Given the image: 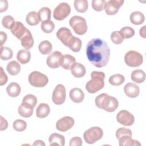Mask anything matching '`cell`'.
<instances>
[{"instance_id":"obj_10","label":"cell","mask_w":146,"mask_h":146,"mask_svg":"<svg viewBox=\"0 0 146 146\" xmlns=\"http://www.w3.org/2000/svg\"><path fill=\"white\" fill-rule=\"evenodd\" d=\"M66 100V88L62 84H58L54 88L52 100L54 104L60 105L63 104Z\"/></svg>"},{"instance_id":"obj_32","label":"cell","mask_w":146,"mask_h":146,"mask_svg":"<svg viewBox=\"0 0 146 146\" xmlns=\"http://www.w3.org/2000/svg\"><path fill=\"white\" fill-rule=\"evenodd\" d=\"M125 81L124 76L119 74L112 75L109 79V83L114 86H118L122 84Z\"/></svg>"},{"instance_id":"obj_33","label":"cell","mask_w":146,"mask_h":146,"mask_svg":"<svg viewBox=\"0 0 146 146\" xmlns=\"http://www.w3.org/2000/svg\"><path fill=\"white\" fill-rule=\"evenodd\" d=\"M38 13L40 21L42 22L51 20V10L48 7H43L41 8Z\"/></svg>"},{"instance_id":"obj_41","label":"cell","mask_w":146,"mask_h":146,"mask_svg":"<svg viewBox=\"0 0 146 146\" xmlns=\"http://www.w3.org/2000/svg\"><path fill=\"white\" fill-rule=\"evenodd\" d=\"M106 3V1L104 0H92V7L94 10L100 11L104 9Z\"/></svg>"},{"instance_id":"obj_31","label":"cell","mask_w":146,"mask_h":146,"mask_svg":"<svg viewBox=\"0 0 146 146\" xmlns=\"http://www.w3.org/2000/svg\"><path fill=\"white\" fill-rule=\"evenodd\" d=\"M38 49L42 54L46 55L50 54L52 51V46L50 42L48 40H43L39 43Z\"/></svg>"},{"instance_id":"obj_24","label":"cell","mask_w":146,"mask_h":146,"mask_svg":"<svg viewBox=\"0 0 146 146\" xmlns=\"http://www.w3.org/2000/svg\"><path fill=\"white\" fill-rule=\"evenodd\" d=\"M31 58V53L29 50L22 49L20 50L17 54V59L21 64H26Z\"/></svg>"},{"instance_id":"obj_17","label":"cell","mask_w":146,"mask_h":146,"mask_svg":"<svg viewBox=\"0 0 146 146\" xmlns=\"http://www.w3.org/2000/svg\"><path fill=\"white\" fill-rule=\"evenodd\" d=\"M124 91L127 96L134 98L139 95L140 88L137 85L134 83H128L124 87Z\"/></svg>"},{"instance_id":"obj_19","label":"cell","mask_w":146,"mask_h":146,"mask_svg":"<svg viewBox=\"0 0 146 146\" xmlns=\"http://www.w3.org/2000/svg\"><path fill=\"white\" fill-rule=\"evenodd\" d=\"M21 43L22 46L26 50H29L34 45V39L30 31L27 29L26 34L21 39Z\"/></svg>"},{"instance_id":"obj_25","label":"cell","mask_w":146,"mask_h":146,"mask_svg":"<svg viewBox=\"0 0 146 146\" xmlns=\"http://www.w3.org/2000/svg\"><path fill=\"white\" fill-rule=\"evenodd\" d=\"M6 92L10 96L13 98L17 97L21 92V87L18 83L12 82L7 86L6 88Z\"/></svg>"},{"instance_id":"obj_26","label":"cell","mask_w":146,"mask_h":146,"mask_svg":"<svg viewBox=\"0 0 146 146\" xmlns=\"http://www.w3.org/2000/svg\"><path fill=\"white\" fill-rule=\"evenodd\" d=\"M33 107L25 103H22L18 108L19 114L24 117H29L33 113Z\"/></svg>"},{"instance_id":"obj_23","label":"cell","mask_w":146,"mask_h":146,"mask_svg":"<svg viewBox=\"0 0 146 146\" xmlns=\"http://www.w3.org/2000/svg\"><path fill=\"white\" fill-rule=\"evenodd\" d=\"M50 109L46 103H40L36 110V115L39 118H44L50 113Z\"/></svg>"},{"instance_id":"obj_30","label":"cell","mask_w":146,"mask_h":146,"mask_svg":"<svg viewBox=\"0 0 146 146\" xmlns=\"http://www.w3.org/2000/svg\"><path fill=\"white\" fill-rule=\"evenodd\" d=\"M26 21L30 26H35L40 22L38 13L32 11L29 12L26 17Z\"/></svg>"},{"instance_id":"obj_16","label":"cell","mask_w":146,"mask_h":146,"mask_svg":"<svg viewBox=\"0 0 146 146\" xmlns=\"http://www.w3.org/2000/svg\"><path fill=\"white\" fill-rule=\"evenodd\" d=\"M27 29L23 25V24L18 21H16L14 26L11 29V33L18 39H21V38L26 34Z\"/></svg>"},{"instance_id":"obj_29","label":"cell","mask_w":146,"mask_h":146,"mask_svg":"<svg viewBox=\"0 0 146 146\" xmlns=\"http://www.w3.org/2000/svg\"><path fill=\"white\" fill-rule=\"evenodd\" d=\"M7 71L11 75H16L21 71L20 64L15 60H12L8 63L6 67Z\"/></svg>"},{"instance_id":"obj_49","label":"cell","mask_w":146,"mask_h":146,"mask_svg":"<svg viewBox=\"0 0 146 146\" xmlns=\"http://www.w3.org/2000/svg\"><path fill=\"white\" fill-rule=\"evenodd\" d=\"M145 27H146V26H144L143 27H141L140 29V31H139L140 35L141 37H143V38H146V35H145Z\"/></svg>"},{"instance_id":"obj_20","label":"cell","mask_w":146,"mask_h":146,"mask_svg":"<svg viewBox=\"0 0 146 146\" xmlns=\"http://www.w3.org/2000/svg\"><path fill=\"white\" fill-rule=\"evenodd\" d=\"M48 141L50 145H60V146H64L65 144V138L64 137L59 133H52L49 138Z\"/></svg>"},{"instance_id":"obj_38","label":"cell","mask_w":146,"mask_h":146,"mask_svg":"<svg viewBox=\"0 0 146 146\" xmlns=\"http://www.w3.org/2000/svg\"><path fill=\"white\" fill-rule=\"evenodd\" d=\"M41 29L45 33H50L52 32L55 28V24L51 20L43 22L41 23Z\"/></svg>"},{"instance_id":"obj_22","label":"cell","mask_w":146,"mask_h":146,"mask_svg":"<svg viewBox=\"0 0 146 146\" xmlns=\"http://www.w3.org/2000/svg\"><path fill=\"white\" fill-rule=\"evenodd\" d=\"M76 63L74 56L70 54H65L63 56L61 66L66 70H71L73 65Z\"/></svg>"},{"instance_id":"obj_35","label":"cell","mask_w":146,"mask_h":146,"mask_svg":"<svg viewBox=\"0 0 146 146\" xmlns=\"http://www.w3.org/2000/svg\"><path fill=\"white\" fill-rule=\"evenodd\" d=\"M13 52L12 50L8 47H1L0 58L2 60H7L13 57Z\"/></svg>"},{"instance_id":"obj_48","label":"cell","mask_w":146,"mask_h":146,"mask_svg":"<svg viewBox=\"0 0 146 146\" xmlns=\"http://www.w3.org/2000/svg\"><path fill=\"white\" fill-rule=\"evenodd\" d=\"M7 34L3 31L0 32V39H1V47H3V44L7 40Z\"/></svg>"},{"instance_id":"obj_21","label":"cell","mask_w":146,"mask_h":146,"mask_svg":"<svg viewBox=\"0 0 146 146\" xmlns=\"http://www.w3.org/2000/svg\"><path fill=\"white\" fill-rule=\"evenodd\" d=\"M71 73L75 78H82L86 72L85 67L80 63H75L71 68Z\"/></svg>"},{"instance_id":"obj_45","label":"cell","mask_w":146,"mask_h":146,"mask_svg":"<svg viewBox=\"0 0 146 146\" xmlns=\"http://www.w3.org/2000/svg\"><path fill=\"white\" fill-rule=\"evenodd\" d=\"M0 86H3L7 82V76L6 73L4 72L3 69L2 67H0Z\"/></svg>"},{"instance_id":"obj_43","label":"cell","mask_w":146,"mask_h":146,"mask_svg":"<svg viewBox=\"0 0 146 146\" xmlns=\"http://www.w3.org/2000/svg\"><path fill=\"white\" fill-rule=\"evenodd\" d=\"M82 41L79 38L75 37L74 41L72 42V44L70 46V48L74 52H77L80 50L82 47Z\"/></svg>"},{"instance_id":"obj_40","label":"cell","mask_w":146,"mask_h":146,"mask_svg":"<svg viewBox=\"0 0 146 146\" xmlns=\"http://www.w3.org/2000/svg\"><path fill=\"white\" fill-rule=\"evenodd\" d=\"M14 129L18 132H22L26 128L27 124L25 121L21 119L15 120L13 124Z\"/></svg>"},{"instance_id":"obj_4","label":"cell","mask_w":146,"mask_h":146,"mask_svg":"<svg viewBox=\"0 0 146 146\" xmlns=\"http://www.w3.org/2000/svg\"><path fill=\"white\" fill-rule=\"evenodd\" d=\"M69 23L74 32L79 35L84 34L87 30V25L86 19L80 16L75 15L72 17Z\"/></svg>"},{"instance_id":"obj_5","label":"cell","mask_w":146,"mask_h":146,"mask_svg":"<svg viewBox=\"0 0 146 146\" xmlns=\"http://www.w3.org/2000/svg\"><path fill=\"white\" fill-rule=\"evenodd\" d=\"M103 135V131L99 127H93L86 130L83 134V137L85 141L92 144L101 139Z\"/></svg>"},{"instance_id":"obj_13","label":"cell","mask_w":146,"mask_h":146,"mask_svg":"<svg viewBox=\"0 0 146 146\" xmlns=\"http://www.w3.org/2000/svg\"><path fill=\"white\" fill-rule=\"evenodd\" d=\"M123 3L124 1L123 0H110L106 1L104 7L106 14L110 15L116 14Z\"/></svg>"},{"instance_id":"obj_6","label":"cell","mask_w":146,"mask_h":146,"mask_svg":"<svg viewBox=\"0 0 146 146\" xmlns=\"http://www.w3.org/2000/svg\"><path fill=\"white\" fill-rule=\"evenodd\" d=\"M28 80L29 83L35 87H43L48 82V79L46 75L36 71L29 74Z\"/></svg>"},{"instance_id":"obj_50","label":"cell","mask_w":146,"mask_h":146,"mask_svg":"<svg viewBox=\"0 0 146 146\" xmlns=\"http://www.w3.org/2000/svg\"><path fill=\"white\" fill-rule=\"evenodd\" d=\"M33 145H45L44 143L42 141V140H38L34 141V143H33Z\"/></svg>"},{"instance_id":"obj_1","label":"cell","mask_w":146,"mask_h":146,"mask_svg":"<svg viewBox=\"0 0 146 146\" xmlns=\"http://www.w3.org/2000/svg\"><path fill=\"white\" fill-rule=\"evenodd\" d=\"M86 55L94 66L101 68L106 66L108 62L110 48L106 41L100 38H94L87 44Z\"/></svg>"},{"instance_id":"obj_36","label":"cell","mask_w":146,"mask_h":146,"mask_svg":"<svg viewBox=\"0 0 146 146\" xmlns=\"http://www.w3.org/2000/svg\"><path fill=\"white\" fill-rule=\"evenodd\" d=\"M15 21L13 17L11 15L5 16L2 20V26L7 29H11L15 25Z\"/></svg>"},{"instance_id":"obj_39","label":"cell","mask_w":146,"mask_h":146,"mask_svg":"<svg viewBox=\"0 0 146 146\" xmlns=\"http://www.w3.org/2000/svg\"><path fill=\"white\" fill-rule=\"evenodd\" d=\"M119 32L124 39L132 38L135 35L134 29L129 26H125L121 28Z\"/></svg>"},{"instance_id":"obj_18","label":"cell","mask_w":146,"mask_h":146,"mask_svg":"<svg viewBox=\"0 0 146 146\" xmlns=\"http://www.w3.org/2000/svg\"><path fill=\"white\" fill-rule=\"evenodd\" d=\"M70 99L72 102L76 103H81L84 98L83 91L79 88H74L71 89L69 93Z\"/></svg>"},{"instance_id":"obj_15","label":"cell","mask_w":146,"mask_h":146,"mask_svg":"<svg viewBox=\"0 0 146 146\" xmlns=\"http://www.w3.org/2000/svg\"><path fill=\"white\" fill-rule=\"evenodd\" d=\"M119 140V144L120 146H140L141 144L137 140L132 139V134L124 133L117 137Z\"/></svg>"},{"instance_id":"obj_2","label":"cell","mask_w":146,"mask_h":146,"mask_svg":"<svg viewBox=\"0 0 146 146\" xmlns=\"http://www.w3.org/2000/svg\"><path fill=\"white\" fill-rule=\"evenodd\" d=\"M95 103L98 108L109 112L115 111L119 106V102L115 97L111 96L105 93L97 96Z\"/></svg>"},{"instance_id":"obj_37","label":"cell","mask_w":146,"mask_h":146,"mask_svg":"<svg viewBox=\"0 0 146 146\" xmlns=\"http://www.w3.org/2000/svg\"><path fill=\"white\" fill-rule=\"evenodd\" d=\"M22 103H25L34 108L37 103V98L35 95L32 94L26 95L23 98Z\"/></svg>"},{"instance_id":"obj_7","label":"cell","mask_w":146,"mask_h":146,"mask_svg":"<svg viewBox=\"0 0 146 146\" xmlns=\"http://www.w3.org/2000/svg\"><path fill=\"white\" fill-rule=\"evenodd\" d=\"M124 61L127 66L132 67H137L142 64L143 58L140 53L131 50L125 54Z\"/></svg>"},{"instance_id":"obj_42","label":"cell","mask_w":146,"mask_h":146,"mask_svg":"<svg viewBox=\"0 0 146 146\" xmlns=\"http://www.w3.org/2000/svg\"><path fill=\"white\" fill-rule=\"evenodd\" d=\"M111 39L113 43L116 44H119L123 42L124 38L122 36L119 31H116L111 33Z\"/></svg>"},{"instance_id":"obj_28","label":"cell","mask_w":146,"mask_h":146,"mask_svg":"<svg viewBox=\"0 0 146 146\" xmlns=\"http://www.w3.org/2000/svg\"><path fill=\"white\" fill-rule=\"evenodd\" d=\"M130 21L133 24L135 25H139L144 22L145 16L143 13L140 11H134L130 15Z\"/></svg>"},{"instance_id":"obj_34","label":"cell","mask_w":146,"mask_h":146,"mask_svg":"<svg viewBox=\"0 0 146 146\" xmlns=\"http://www.w3.org/2000/svg\"><path fill=\"white\" fill-rule=\"evenodd\" d=\"M74 4L75 10L79 13H84L88 9V1L87 0H75Z\"/></svg>"},{"instance_id":"obj_12","label":"cell","mask_w":146,"mask_h":146,"mask_svg":"<svg viewBox=\"0 0 146 146\" xmlns=\"http://www.w3.org/2000/svg\"><path fill=\"white\" fill-rule=\"evenodd\" d=\"M63 56L60 52L58 51H54L47 58L46 63L47 66L51 68L59 67L62 64Z\"/></svg>"},{"instance_id":"obj_14","label":"cell","mask_w":146,"mask_h":146,"mask_svg":"<svg viewBox=\"0 0 146 146\" xmlns=\"http://www.w3.org/2000/svg\"><path fill=\"white\" fill-rule=\"evenodd\" d=\"M74 124V120L70 116H64L58 120L56 123V129L61 132H66L71 129Z\"/></svg>"},{"instance_id":"obj_11","label":"cell","mask_w":146,"mask_h":146,"mask_svg":"<svg viewBox=\"0 0 146 146\" xmlns=\"http://www.w3.org/2000/svg\"><path fill=\"white\" fill-rule=\"evenodd\" d=\"M116 120L119 123L124 126H131L135 121L133 115L126 110L119 111L116 115Z\"/></svg>"},{"instance_id":"obj_47","label":"cell","mask_w":146,"mask_h":146,"mask_svg":"<svg viewBox=\"0 0 146 146\" xmlns=\"http://www.w3.org/2000/svg\"><path fill=\"white\" fill-rule=\"evenodd\" d=\"M8 7V2L6 0L1 1V6H0V12L2 13L6 11Z\"/></svg>"},{"instance_id":"obj_3","label":"cell","mask_w":146,"mask_h":146,"mask_svg":"<svg viewBox=\"0 0 146 146\" xmlns=\"http://www.w3.org/2000/svg\"><path fill=\"white\" fill-rule=\"evenodd\" d=\"M91 78L86 84V89L89 93L94 94L104 87L105 74L102 71H94L91 74Z\"/></svg>"},{"instance_id":"obj_8","label":"cell","mask_w":146,"mask_h":146,"mask_svg":"<svg viewBox=\"0 0 146 146\" xmlns=\"http://www.w3.org/2000/svg\"><path fill=\"white\" fill-rule=\"evenodd\" d=\"M70 12V6L66 2H62L54 10L53 17L56 20L62 21L69 15Z\"/></svg>"},{"instance_id":"obj_9","label":"cell","mask_w":146,"mask_h":146,"mask_svg":"<svg viewBox=\"0 0 146 146\" xmlns=\"http://www.w3.org/2000/svg\"><path fill=\"white\" fill-rule=\"evenodd\" d=\"M57 38L66 47H70L75 36L72 35L70 29L66 27H61L56 32Z\"/></svg>"},{"instance_id":"obj_46","label":"cell","mask_w":146,"mask_h":146,"mask_svg":"<svg viewBox=\"0 0 146 146\" xmlns=\"http://www.w3.org/2000/svg\"><path fill=\"white\" fill-rule=\"evenodd\" d=\"M1 118V127H0V130L1 131H3L5 130L8 126V123L7 121L2 116H0Z\"/></svg>"},{"instance_id":"obj_27","label":"cell","mask_w":146,"mask_h":146,"mask_svg":"<svg viewBox=\"0 0 146 146\" xmlns=\"http://www.w3.org/2000/svg\"><path fill=\"white\" fill-rule=\"evenodd\" d=\"M131 78L133 82L136 83H141L145 79V74L144 71L137 69L132 72Z\"/></svg>"},{"instance_id":"obj_44","label":"cell","mask_w":146,"mask_h":146,"mask_svg":"<svg viewBox=\"0 0 146 146\" xmlns=\"http://www.w3.org/2000/svg\"><path fill=\"white\" fill-rule=\"evenodd\" d=\"M69 145L70 146H81L82 145V140L78 136L74 137L70 140Z\"/></svg>"}]
</instances>
